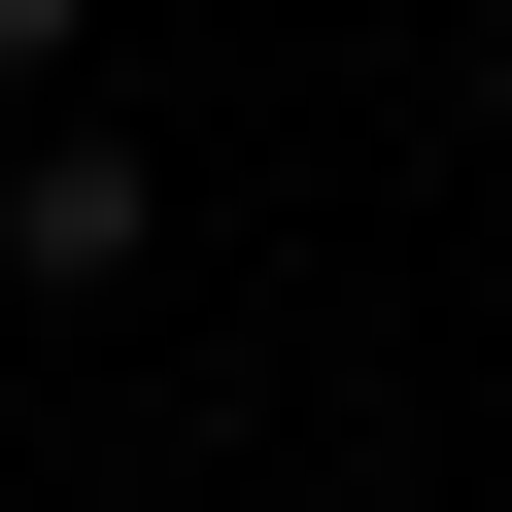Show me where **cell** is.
Instances as JSON below:
<instances>
[{
	"mask_svg": "<svg viewBox=\"0 0 512 512\" xmlns=\"http://www.w3.org/2000/svg\"><path fill=\"white\" fill-rule=\"evenodd\" d=\"M137 239H171L137 137H35V171H0V274H137Z\"/></svg>",
	"mask_w": 512,
	"mask_h": 512,
	"instance_id": "cell-1",
	"label": "cell"
},
{
	"mask_svg": "<svg viewBox=\"0 0 512 512\" xmlns=\"http://www.w3.org/2000/svg\"><path fill=\"white\" fill-rule=\"evenodd\" d=\"M69 35H103V0H0V69H69Z\"/></svg>",
	"mask_w": 512,
	"mask_h": 512,
	"instance_id": "cell-2",
	"label": "cell"
}]
</instances>
